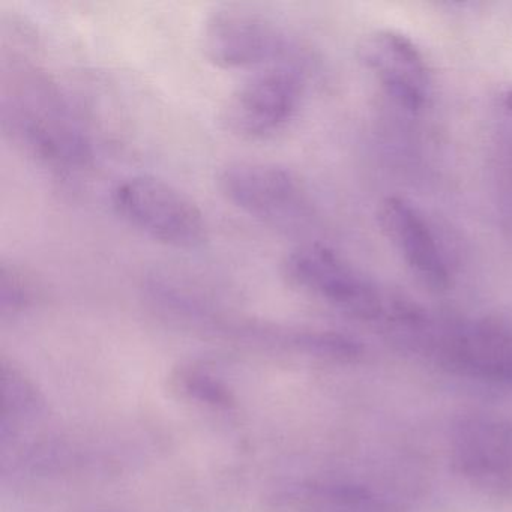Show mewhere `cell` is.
<instances>
[{
	"mask_svg": "<svg viewBox=\"0 0 512 512\" xmlns=\"http://www.w3.org/2000/svg\"><path fill=\"white\" fill-rule=\"evenodd\" d=\"M0 119L5 136L38 163L58 172H82L94 148L61 86L23 53L4 55Z\"/></svg>",
	"mask_w": 512,
	"mask_h": 512,
	"instance_id": "6da1fadb",
	"label": "cell"
},
{
	"mask_svg": "<svg viewBox=\"0 0 512 512\" xmlns=\"http://www.w3.org/2000/svg\"><path fill=\"white\" fill-rule=\"evenodd\" d=\"M406 343L449 373L512 388V316L451 323L427 317Z\"/></svg>",
	"mask_w": 512,
	"mask_h": 512,
	"instance_id": "7a4b0ae2",
	"label": "cell"
},
{
	"mask_svg": "<svg viewBox=\"0 0 512 512\" xmlns=\"http://www.w3.org/2000/svg\"><path fill=\"white\" fill-rule=\"evenodd\" d=\"M283 272L296 289L368 322H388L398 298L380 290L325 245H301L290 251L284 259Z\"/></svg>",
	"mask_w": 512,
	"mask_h": 512,
	"instance_id": "3957f363",
	"label": "cell"
},
{
	"mask_svg": "<svg viewBox=\"0 0 512 512\" xmlns=\"http://www.w3.org/2000/svg\"><path fill=\"white\" fill-rule=\"evenodd\" d=\"M116 214L131 227L167 247H200L208 236L202 209L163 179L136 175L122 179L112 191Z\"/></svg>",
	"mask_w": 512,
	"mask_h": 512,
	"instance_id": "277c9868",
	"label": "cell"
},
{
	"mask_svg": "<svg viewBox=\"0 0 512 512\" xmlns=\"http://www.w3.org/2000/svg\"><path fill=\"white\" fill-rule=\"evenodd\" d=\"M202 47L209 62L224 70L295 65V44L283 25L269 14L241 5L209 14Z\"/></svg>",
	"mask_w": 512,
	"mask_h": 512,
	"instance_id": "5b68a950",
	"label": "cell"
},
{
	"mask_svg": "<svg viewBox=\"0 0 512 512\" xmlns=\"http://www.w3.org/2000/svg\"><path fill=\"white\" fill-rule=\"evenodd\" d=\"M217 185L236 209L274 229H299L310 215L304 185L280 164L232 161L221 167Z\"/></svg>",
	"mask_w": 512,
	"mask_h": 512,
	"instance_id": "8992f818",
	"label": "cell"
},
{
	"mask_svg": "<svg viewBox=\"0 0 512 512\" xmlns=\"http://www.w3.org/2000/svg\"><path fill=\"white\" fill-rule=\"evenodd\" d=\"M302 95L304 79L296 65L263 68L230 95L221 119L239 139H269L295 118Z\"/></svg>",
	"mask_w": 512,
	"mask_h": 512,
	"instance_id": "52a82bcc",
	"label": "cell"
},
{
	"mask_svg": "<svg viewBox=\"0 0 512 512\" xmlns=\"http://www.w3.org/2000/svg\"><path fill=\"white\" fill-rule=\"evenodd\" d=\"M452 470L491 499L512 503V421L472 416L449 440Z\"/></svg>",
	"mask_w": 512,
	"mask_h": 512,
	"instance_id": "ba28073f",
	"label": "cell"
},
{
	"mask_svg": "<svg viewBox=\"0 0 512 512\" xmlns=\"http://www.w3.org/2000/svg\"><path fill=\"white\" fill-rule=\"evenodd\" d=\"M379 224L415 277L431 290L449 289L451 265L430 221L403 197H386L379 206Z\"/></svg>",
	"mask_w": 512,
	"mask_h": 512,
	"instance_id": "9c48e42d",
	"label": "cell"
},
{
	"mask_svg": "<svg viewBox=\"0 0 512 512\" xmlns=\"http://www.w3.org/2000/svg\"><path fill=\"white\" fill-rule=\"evenodd\" d=\"M365 67L386 92L410 112L424 109L430 98L431 73L419 47L397 31H374L359 47Z\"/></svg>",
	"mask_w": 512,
	"mask_h": 512,
	"instance_id": "30bf717a",
	"label": "cell"
},
{
	"mask_svg": "<svg viewBox=\"0 0 512 512\" xmlns=\"http://www.w3.org/2000/svg\"><path fill=\"white\" fill-rule=\"evenodd\" d=\"M301 503L304 512H389L388 505L374 491L355 484L308 487Z\"/></svg>",
	"mask_w": 512,
	"mask_h": 512,
	"instance_id": "8fae6325",
	"label": "cell"
},
{
	"mask_svg": "<svg viewBox=\"0 0 512 512\" xmlns=\"http://www.w3.org/2000/svg\"><path fill=\"white\" fill-rule=\"evenodd\" d=\"M40 278L22 263L2 262L0 266V308L4 314H17L35 304L41 295Z\"/></svg>",
	"mask_w": 512,
	"mask_h": 512,
	"instance_id": "7c38bea8",
	"label": "cell"
},
{
	"mask_svg": "<svg viewBox=\"0 0 512 512\" xmlns=\"http://www.w3.org/2000/svg\"><path fill=\"white\" fill-rule=\"evenodd\" d=\"M188 391L196 395L200 400L211 404H223L229 406L230 395L226 388L218 385L214 380L205 376H190L187 379Z\"/></svg>",
	"mask_w": 512,
	"mask_h": 512,
	"instance_id": "4fadbf2b",
	"label": "cell"
},
{
	"mask_svg": "<svg viewBox=\"0 0 512 512\" xmlns=\"http://www.w3.org/2000/svg\"><path fill=\"white\" fill-rule=\"evenodd\" d=\"M503 104H505V109L508 110L509 115L512 116V89L506 92L505 97H503Z\"/></svg>",
	"mask_w": 512,
	"mask_h": 512,
	"instance_id": "5bb4252c",
	"label": "cell"
},
{
	"mask_svg": "<svg viewBox=\"0 0 512 512\" xmlns=\"http://www.w3.org/2000/svg\"><path fill=\"white\" fill-rule=\"evenodd\" d=\"M509 169H512V166L509 167ZM509 182H511V187H512V170H511V179H509ZM511 193H512V191H511Z\"/></svg>",
	"mask_w": 512,
	"mask_h": 512,
	"instance_id": "9a60e30c",
	"label": "cell"
}]
</instances>
